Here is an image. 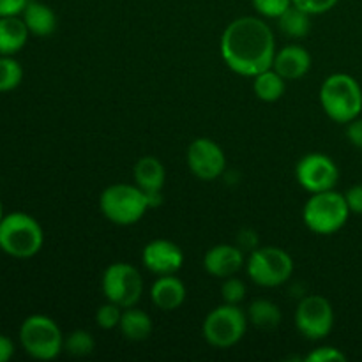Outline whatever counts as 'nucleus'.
I'll return each mask as SVG.
<instances>
[{
    "mask_svg": "<svg viewBox=\"0 0 362 362\" xmlns=\"http://www.w3.org/2000/svg\"><path fill=\"white\" fill-rule=\"evenodd\" d=\"M14 345L7 336L0 334V362H7L13 357Z\"/></svg>",
    "mask_w": 362,
    "mask_h": 362,
    "instance_id": "obj_34",
    "label": "nucleus"
},
{
    "mask_svg": "<svg viewBox=\"0 0 362 362\" xmlns=\"http://www.w3.org/2000/svg\"><path fill=\"white\" fill-rule=\"evenodd\" d=\"M246 272L251 281L265 288L281 286L292 278L293 260L285 250L276 246L255 247L246 260Z\"/></svg>",
    "mask_w": 362,
    "mask_h": 362,
    "instance_id": "obj_8",
    "label": "nucleus"
},
{
    "mask_svg": "<svg viewBox=\"0 0 362 362\" xmlns=\"http://www.w3.org/2000/svg\"><path fill=\"white\" fill-rule=\"evenodd\" d=\"M134 184L147 194L161 193L166 182V170L163 163L154 156H145L138 159L133 168Z\"/></svg>",
    "mask_w": 362,
    "mask_h": 362,
    "instance_id": "obj_17",
    "label": "nucleus"
},
{
    "mask_svg": "<svg viewBox=\"0 0 362 362\" xmlns=\"http://www.w3.org/2000/svg\"><path fill=\"white\" fill-rule=\"evenodd\" d=\"M320 105L325 115L338 124H349L362 112L359 81L346 73H334L320 87Z\"/></svg>",
    "mask_w": 362,
    "mask_h": 362,
    "instance_id": "obj_2",
    "label": "nucleus"
},
{
    "mask_svg": "<svg viewBox=\"0 0 362 362\" xmlns=\"http://www.w3.org/2000/svg\"><path fill=\"white\" fill-rule=\"evenodd\" d=\"M272 69L281 74L286 81L299 80L311 69V55L304 46L288 45L278 49L272 62Z\"/></svg>",
    "mask_w": 362,
    "mask_h": 362,
    "instance_id": "obj_15",
    "label": "nucleus"
},
{
    "mask_svg": "<svg viewBox=\"0 0 362 362\" xmlns=\"http://www.w3.org/2000/svg\"><path fill=\"white\" fill-rule=\"evenodd\" d=\"M246 265L243 250L232 244H218L211 247L204 257V269L214 278H230L235 276Z\"/></svg>",
    "mask_w": 362,
    "mask_h": 362,
    "instance_id": "obj_14",
    "label": "nucleus"
},
{
    "mask_svg": "<svg viewBox=\"0 0 362 362\" xmlns=\"http://www.w3.org/2000/svg\"><path fill=\"white\" fill-rule=\"evenodd\" d=\"M345 200L352 214H362V184H356L345 193Z\"/></svg>",
    "mask_w": 362,
    "mask_h": 362,
    "instance_id": "obj_31",
    "label": "nucleus"
},
{
    "mask_svg": "<svg viewBox=\"0 0 362 362\" xmlns=\"http://www.w3.org/2000/svg\"><path fill=\"white\" fill-rule=\"evenodd\" d=\"M28 28L23 18H0V55H14L20 52L28 39Z\"/></svg>",
    "mask_w": 362,
    "mask_h": 362,
    "instance_id": "obj_19",
    "label": "nucleus"
},
{
    "mask_svg": "<svg viewBox=\"0 0 362 362\" xmlns=\"http://www.w3.org/2000/svg\"><path fill=\"white\" fill-rule=\"evenodd\" d=\"M21 18L27 25L28 32L37 37H48L57 28V14L53 13L52 7L37 2V0H28Z\"/></svg>",
    "mask_w": 362,
    "mask_h": 362,
    "instance_id": "obj_18",
    "label": "nucleus"
},
{
    "mask_svg": "<svg viewBox=\"0 0 362 362\" xmlns=\"http://www.w3.org/2000/svg\"><path fill=\"white\" fill-rule=\"evenodd\" d=\"M124 308H120L119 304L115 303H106L103 306L98 308L95 311V324L99 325L105 331H112V329H117L120 324V318H122Z\"/></svg>",
    "mask_w": 362,
    "mask_h": 362,
    "instance_id": "obj_26",
    "label": "nucleus"
},
{
    "mask_svg": "<svg viewBox=\"0 0 362 362\" xmlns=\"http://www.w3.org/2000/svg\"><path fill=\"white\" fill-rule=\"evenodd\" d=\"M95 349L94 336L83 329H76L67 338H64V350L74 357L90 356Z\"/></svg>",
    "mask_w": 362,
    "mask_h": 362,
    "instance_id": "obj_25",
    "label": "nucleus"
},
{
    "mask_svg": "<svg viewBox=\"0 0 362 362\" xmlns=\"http://www.w3.org/2000/svg\"><path fill=\"white\" fill-rule=\"evenodd\" d=\"M23 80V69L13 55H0V92L14 90Z\"/></svg>",
    "mask_w": 362,
    "mask_h": 362,
    "instance_id": "obj_24",
    "label": "nucleus"
},
{
    "mask_svg": "<svg viewBox=\"0 0 362 362\" xmlns=\"http://www.w3.org/2000/svg\"><path fill=\"white\" fill-rule=\"evenodd\" d=\"M119 329L126 339H131V341H144V339H147L152 334L154 324H152V318L148 317V313L131 306L122 311Z\"/></svg>",
    "mask_w": 362,
    "mask_h": 362,
    "instance_id": "obj_20",
    "label": "nucleus"
},
{
    "mask_svg": "<svg viewBox=\"0 0 362 362\" xmlns=\"http://www.w3.org/2000/svg\"><path fill=\"white\" fill-rule=\"evenodd\" d=\"M103 216L113 225H136L151 209L148 197L136 184H112L99 197Z\"/></svg>",
    "mask_w": 362,
    "mask_h": 362,
    "instance_id": "obj_3",
    "label": "nucleus"
},
{
    "mask_svg": "<svg viewBox=\"0 0 362 362\" xmlns=\"http://www.w3.org/2000/svg\"><path fill=\"white\" fill-rule=\"evenodd\" d=\"M308 362H345L346 356L339 349L334 346H318L313 352L308 354L306 359Z\"/></svg>",
    "mask_w": 362,
    "mask_h": 362,
    "instance_id": "obj_29",
    "label": "nucleus"
},
{
    "mask_svg": "<svg viewBox=\"0 0 362 362\" xmlns=\"http://www.w3.org/2000/svg\"><path fill=\"white\" fill-rule=\"evenodd\" d=\"M286 88V80L274 69H267L253 76V90L258 99L265 103H276L283 98Z\"/></svg>",
    "mask_w": 362,
    "mask_h": 362,
    "instance_id": "obj_22",
    "label": "nucleus"
},
{
    "mask_svg": "<svg viewBox=\"0 0 362 362\" xmlns=\"http://www.w3.org/2000/svg\"><path fill=\"white\" fill-rule=\"evenodd\" d=\"M151 299L161 311H175L186 300V285L175 274L158 276L151 286Z\"/></svg>",
    "mask_w": 362,
    "mask_h": 362,
    "instance_id": "obj_16",
    "label": "nucleus"
},
{
    "mask_svg": "<svg viewBox=\"0 0 362 362\" xmlns=\"http://www.w3.org/2000/svg\"><path fill=\"white\" fill-rule=\"evenodd\" d=\"M45 233L41 225L25 212H13L0 221V250L14 258H30L41 251Z\"/></svg>",
    "mask_w": 362,
    "mask_h": 362,
    "instance_id": "obj_5",
    "label": "nucleus"
},
{
    "mask_svg": "<svg viewBox=\"0 0 362 362\" xmlns=\"http://www.w3.org/2000/svg\"><path fill=\"white\" fill-rule=\"evenodd\" d=\"M247 315L239 304H221L205 317L202 334L214 349H232L247 331Z\"/></svg>",
    "mask_w": 362,
    "mask_h": 362,
    "instance_id": "obj_7",
    "label": "nucleus"
},
{
    "mask_svg": "<svg viewBox=\"0 0 362 362\" xmlns=\"http://www.w3.org/2000/svg\"><path fill=\"white\" fill-rule=\"evenodd\" d=\"M346 138L354 147L362 151V117L359 115L352 122L346 124Z\"/></svg>",
    "mask_w": 362,
    "mask_h": 362,
    "instance_id": "obj_32",
    "label": "nucleus"
},
{
    "mask_svg": "<svg viewBox=\"0 0 362 362\" xmlns=\"http://www.w3.org/2000/svg\"><path fill=\"white\" fill-rule=\"evenodd\" d=\"M251 4L260 16L278 20L292 6V0H251Z\"/></svg>",
    "mask_w": 362,
    "mask_h": 362,
    "instance_id": "obj_28",
    "label": "nucleus"
},
{
    "mask_svg": "<svg viewBox=\"0 0 362 362\" xmlns=\"http://www.w3.org/2000/svg\"><path fill=\"white\" fill-rule=\"evenodd\" d=\"M279 30L292 39L306 37L311 30V14L299 9L292 4L281 16L278 18Z\"/></svg>",
    "mask_w": 362,
    "mask_h": 362,
    "instance_id": "obj_23",
    "label": "nucleus"
},
{
    "mask_svg": "<svg viewBox=\"0 0 362 362\" xmlns=\"http://www.w3.org/2000/svg\"><path fill=\"white\" fill-rule=\"evenodd\" d=\"M296 179L308 193H322L334 189L339 180V170L329 156L311 152L296 165Z\"/></svg>",
    "mask_w": 362,
    "mask_h": 362,
    "instance_id": "obj_11",
    "label": "nucleus"
},
{
    "mask_svg": "<svg viewBox=\"0 0 362 362\" xmlns=\"http://www.w3.org/2000/svg\"><path fill=\"white\" fill-rule=\"evenodd\" d=\"M4 218V207H2V202H0V221H2Z\"/></svg>",
    "mask_w": 362,
    "mask_h": 362,
    "instance_id": "obj_35",
    "label": "nucleus"
},
{
    "mask_svg": "<svg viewBox=\"0 0 362 362\" xmlns=\"http://www.w3.org/2000/svg\"><path fill=\"white\" fill-rule=\"evenodd\" d=\"M352 214L345 194L334 189L311 193L303 209V221L311 232L318 235H332L339 232Z\"/></svg>",
    "mask_w": 362,
    "mask_h": 362,
    "instance_id": "obj_4",
    "label": "nucleus"
},
{
    "mask_svg": "<svg viewBox=\"0 0 362 362\" xmlns=\"http://www.w3.org/2000/svg\"><path fill=\"white\" fill-rule=\"evenodd\" d=\"M221 297L226 304H240L246 297V285L243 279L230 276L221 285Z\"/></svg>",
    "mask_w": 362,
    "mask_h": 362,
    "instance_id": "obj_27",
    "label": "nucleus"
},
{
    "mask_svg": "<svg viewBox=\"0 0 362 362\" xmlns=\"http://www.w3.org/2000/svg\"><path fill=\"white\" fill-rule=\"evenodd\" d=\"M187 166L197 179L216 180L225 173L226 156L216 141L209 138H197L187 147Z\"/></svg>",
    "mask_w": 362,
    "mask_h": 362,
    "instance_id": "obj_12",
    "label": "nucleus"
},
{
    "mask_svg": "<svg viewBox=\"0 0 362 362\" xmlns=\"http://www.w3.org/2000/svg\"><path fill=\"white\" fill-rule=\"evenodd\" d=\"M219 52L233 73L253 78L262 71L271 69L278 49L274 32L262 18L240 16L225 28Z\"/></svg>",
    "mask_w": 362,
    "mask_h": 362,
    "instance_id": "obj_1",
    "label": "nucleus"
},
{
    "mask_svg": "<svg viewBox=\"0 0 362 362\" xmlns=\"http://www.w3.org/2000/svg\"><path fill=\"white\" fill-rule=\"evenodd\" d=\"M28 0H0V18L20 16Z\"/></svg>",
    "mask_w": 362,
    "mask_h": 362,
    "instance_id": "obj_33",
    "label": "nucleus"
},
{
    "mask_svg": "<svg viewBox=\"0 0 362 362\" xmlns=\"http://www.w3.org/2000/svg\"><path fill=\"white\" fill-rule=\"evenodd\" d=\"M20 341L25 352L37 361H52L64 350V336L53 318L32 315L20 327Z\"/></svg>",
    "mask_w": 362,
    "mask_h": 362,
    "instance_id": "obj_6",
    "label": "nucleus"
},
{
    "mask_svg": "<svg viewBox=\"0 0 362 362\" xmlns=\"http://www.w3.org/2000/svg\"><path fill=\"white\" fill-rule=\"evenodd\" d=\"M101 288L106 300L126 310L140 303L144 296V279L134 265L115 262L103 272Z\"/></svg>",
    "mask_w": 362,
    "mask_h": 362,
    "instance_id": "obj_9",
    "label": "nucleus"
},
{
    "mask_svg": "<svg viewBox=\"0 0 362 362\" xmlns=\"http://www.w3.org/2000/svg\"><path fill=\"white\" fill-rule=\"evenodd\" d=\"M296 327L310 341H320L334 327L332 304L322 296H306L296 310Z\"/></svg>",
    "mask_w": 362,
    "mask_h": 362,
    "instance_id": "obj_10",
    "label": "nucleus"
},
{
    "mask_svg": "<svg viewBox=\"0 0 362 362\" xmlns=\"http://www.w3.org/2000/svg\"><path fill=\"white\" fill-rule=\"evenodd\" d=\"M247 320L262 331H274L281 324V310L278 304L267 299H257L247 308Z\"/></svg>",
    "mask_w": 362,
    "mask_h": 362,
    "instance_id": "obj_21",
    "label": "nucleus"
},
{
    "mask_svg": "<svg viewBox=\"0 0 362 362\" xmlns=\"http://www.w3.org/2000/svg\"><path fill=\"white\" fill-rule=\"evenodd\" d=\"M145 269L156 276L177 274L184 265V253L168 239H154L141 251Z\"/></svg>",
    "mask_w": 362,
    "mask_h": 362,
    "instance_id": "obj_13",
    "label": "nucleus"
},
{
    "mask_svg": "<svg viewBox=\"0 0 362 362\" xmlns=\"http://www.w3.org/2000/svg\"><path fill=\"white\" fill-rule=\"evenodd\" d=\"M339 0H292V4L299 9L306 11L308 14L315 16V14H324L334 9V6Z\"/></svg>",
    "mask_w": 362,
    "mask_h": 362,
    "instance_id": "obj_30",
    "label": "nucleus"
}]
</instances>
